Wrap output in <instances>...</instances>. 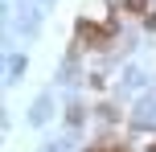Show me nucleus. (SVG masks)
<instances>
[{
  "label": "nucleus",
  "mask_w": 156,
  "mask_h": 152,
  "mask_svg": "<svg viewBox=\"0 0 156 152\" xmlns=\"http://www.w3.org/2000/svg\"><path fill=\"white\" fill-rule=\"evenodd\" d=\"M127 8H132V12H144V8H148V0H127Z\"/></svg>",
  "instance_id": "obj_1"
},
{
  "label": "nucleus",
  "mask_w": 156,
  "mask_h": 152,
  "mask_svg": "<svg viewBox=\"0 0 156 152\" xmlns=\"http://www.w3.org/2000/svg\"><path fill=\"white\" fill-rule=\"evenodd\" d=\"M90 152H123V148H90Z\"/></svg>",
  "instance_id": "obj_2"
}]
</instances>
